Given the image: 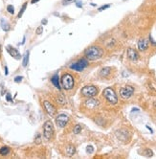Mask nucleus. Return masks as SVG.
Here are the masks:
<instances>
[{"mask_svg":"<svg viewBox=\"0 0 156 159\" xmlns=\"http://www.w3.org/2000/svg\"><path fill=\"white\" fill-rule=\"evenodd\" d=\"M84 55H85V58L87 59L94 61H98V59H100L102 57H103L104 51L101 47L93 45L85 50Z\"/></svg>","mask_w":156,"mask_h":159,"instance_id":"f257e3e1","label":"nucleus"},{"mask_svg":"<svg viewBox=\"0 0 156 159\" xmlns=\"http://www.w3.org/2000/svg\"><path fill=\"white\" fill-rule=\"evenodd\" d=\"M61 83L62 87L64 89H66V90H71V89L74 87V85H75L74 78L69 73H64L62 75Z\"/></svg>","mask_w":156,"mask_h":159,"instance_id":"f03ea898","label":"nucleus"},{"mask_svg":"<svg viewBox=\"0 0 156 159\" xmlns=\"http://www.w3.org/2000/svg\"><path fill=\"white\" fill-rule=\"evenodd\" d=\"M55 130H54V124L51 121H46L43 125V136L45 139L51 140L54 137Z\"/></svg>","mask_w":156,"mask_h":159,"instance_id":"7ed1b4c3","label":"nucleus"},{"mask_svg":"<svg viewBox=\"0 0 156 159\" xmlns=\"http://www.w3.org/2000/svg\"><path fill=\"white\" fill-rule=\"evenodd\" d=\"M104 97L106 99L107 102L111 104H116L118 103V97H117L115 91L113 90L111 87H107L103 92Z\"/></svg>","mask_w":156,"mask_h":159,"instance_id":"20e7f679","label":"nucleus"},{"mask_svg":"<svg viewBox=\"0 0 156 159\" xmlns=\"http://www.w3.org/2000/svg\"><path fill=\"white\" fill-rule=\"evenodd\" d=\"M82 95L83 97L86 98H91L95 97L98 94V88L94 85H86L82 89Z\"/></svg>","mask_w":156,"mask_h":159,"instance_id":"39448f33","label":"nucleus"},{"mask_svg":"<svg viewBox=\"0 0 156 159\" xmlns=\"http://www.w3.org/2000/svg\"><path fill=\"white\" fill-rule=\"evenodd\" d=\"M88 65V61L86 59H80V61H78L77 62H75V63H72L70 66L72 70H75V71H82L84 70V69L87 67Z\"/></svg>","mask_w":156,"mask_h":159,"instance_id":"423d86ee","label":"nucleus"},{"mask_svg":"<svg viewBox=\"0 0 156 159\" xmlns=\"http://www.w3.org/2000/svg\"><path fill=\"white\" fill-rule=\"evenodd\" d=\"M134 93V88L132 87V86H125V87H123L121 88V90H120V96L125 99V100H127V99H129L131 96L133 95Z\"/></svg>","mask_w":156,"mask_h":159,"instance_id":"0eeeda50","label":"nucleus"},{"mask_svg":"<svg viewBox=\"0 0 156 159\" xmlns=\"http://www.w3.org/2000/svg\"><path fill=\"white\" fill-rule=\"evenodd\" d=\"M68 122H69V116H67L66 114H59L56 118V125L61 128H64L68 124Z\"/></svg>","mask_w":156,"mask_h":159,"instance_id":"6e6552de","label":"nucleus"},{"mask_svg":"<svg viewBox=\"0 0 156 159\" xmlns=\"http://www.w3.org/2000/svg\"><path fill=\"white\" fill-rule=\"evenodd\" d=\"M6 50L8 51V53L10 54V56L13 57L14 59H17V61H18V59H21V54H20L19 51L17 49H16L14 47L11 46V45H8L7 47H6Z\"/></svg>","mask_w":156,"mask_h":159,"instance_id":"1a4fd4ad","label":"nucleus"},{"mask_svg":"<svg viewBox=\"0 0 156 159\" xmlns=\"http://www.w3.org/2000/svg\"><path fill=\"white\" fill-rule=\"evenodd\" d=\"M43 106L45 110H46V112L49 114L50 116H55L56 113H57V109L56 107L53 106L52 104L50 103V102L48 101H44L43 102Z\"/></svg>","mask_w":156,"mask_h":159,"instance_id":"9d476101","label":"nucleus"},{"mask_svg":"<svg viewBox=\"0 0 156 159\" xmlns=\"http://www.w3.org/2000/svg\"><path fill=\"white\" fill-rule=\"evenodd\" d=\"M84 106L87 107V109H96V107H98L99 106H100V102H99L98 100H96V99L91 97V98H89L88 100L85 101Z\"/></svg>","mask_w":156,"mask_h":159,"instance_id":"9b49d317","label":"nucleus"},{"mask_svg":"<svg viewBox=\"0 0 156 159\" xmlns=\"http://www.w3.org/2000/svg\"><path fill=\"white\" fill-rule=\"evenodd\" d=\"M127 57L132 61H137L139 59V54L137 53V51L132 49V48H128L127 49Z\"/></svg>","mask_w":156,"mask_h":159,"instance_id":"f8f14e48","label":"nucleus"},{"mask_svg":"<svg viewBox=\"0 0 156 159\" xmlns=\"http://www.w3.org/2000/svg\"><path fill=\"white\" fill-rule=\"evenodd\" d=\"M149 47V43L148 40H144V38H141V40L138 41V49L140 51H146Z\"/></svg>","mask_w":156,"mask_h":159,"instance_id":"ddd939ff","label":"nucleus"},{"mask_svg":"<svg viewBox=\"0 0 156 159\" xmlns=\"http://www.w3.org/2000/svg\"><path fill=\"white\" fill-rule=\"evenodd\" d=\"M51 82H52L53 85H55L59 90L61 89V83H59V78L58 74H55L52 78H51Z\"/></svg>","mask_w":156,"mask_h":159,"instance_id":"4468645a","label":"nucleus"},{"mask_svg":"<svg viewBox=\"0 0 156 159\" xmlns=\"http://www.w3.org/2000/svg\"><path fill=\"white\" fill-rule=\"evenodd\" d=\"M65 151H66V154L68 156H73L76 152V148L73 145H68L65 149Z\"/></svg>","mask_w":156,"mask_h":159,"instance_id":"2eb2a0df","label":"nucleus"},{"mask_svg":"<svg viewBox=\"0 0 156 159\" xmlns=\"http://www.w3.org/2000/svg\"><path fill=\"white\" fill-rule=\"evenodd\" d=\"M110 72H111V68L110 67H104L100 71V76L106 78L110 74Z\"/></svg>","mask_w":156,"mask_h":159,"instance_id":"dca6fc26","label":"nucleus"},{"mask_svg":"<svg viewBox=\"0 0 156 159\" xmlns=\"http://www.w3.org/2000/svg\"><path fill=\"white\" fill-rule=\"evenodd\" d=\"M0 22H1V27H2V29L4 30L5 32H8L9 30H10V28H11L10 24H9L7 21H6L5 19H1V20H0Z\"/></svg>","mask_w":156,"mask_h":159,"instance_id":"f3484780","label":"nucleus"},{"mask_svg":"<svg viewBox=\"0 0 156 159\" xmlns=\"http://www.w3.org/2000/svg\"><path fill=\"white\" fill-rule=\"evenodd\" d=\"M11 151V149L9 148V147H2V148H0V154L2 155V156H5V155H8L10 154Z\"/></svg>","mask_w":156,"mask_h":159,"instance_id":"a211bd4d","label":"nucleus"},{"mask_svg":"<svg viewBox=\"0 0 156 159\" xmlns=\"http://www.w3.org/2000/svg\"><path fill=\"white\" fill-rule=\"evenodd\" d=\"M29 57H30V51H27L25 53V55L23 57V61H22V65L24 67H26L28 65V62H29Z\"/></svg>","mask_w":156,"mask_h":159,"instance_id":"6ab92c4d","label":"nucleus"},{"mask_svg":"<svg viewBox=\"0 0 156 159\" xmlns=\"http://www.w3.org/2000/svg\"><path fill=\"white\" fill-rule=\"evenodd\" d=\"M27 5H28V3L27 2H25L23 4V6H22V8L20 9V11H19V14H18V16H17V17L18 18H20L22 16H23V14H24V12H25V10H26V7H27Z\"/></svg>","mask_w":156,"mask_h":159,"instance_id":"aec40b11","label":"nucleus"},{"mask_svg":"<svg viewBox=\"0 0 156 159\" xmlns=\"http://www.w3.org/2000/svg\"><path fill=\"white\" fill-rule=\"evenodd\" d=\"M57 102L59 104H61V106H63V104H65V99H64V96H62V95H59L57 97Z\"/></svg>","mask_w":156,"mask_h":159,"instance_id":"412c9836","label":"nucleus"},{"mask_svg":"<svg viewBox=\"0 0 156 159\" xmlns=\"http://www.w3.org/2000/svg\"><path fill=\"white\" fill-rule=\"evenodd\" d=\"M80 131H82V126L80 125H76L74 127V130H73V132H74V134H79V133H80Z\"/></svg>","mask_w":156,"mask_h":159,"instance_id":"4be33fe9","label":"nucleus"},{"mask_svg":"<svg viewBox=\"0 0 156 159\" xmlns=\"http://www.w3.org/2000/svg\"><path fill=\"white\" fill-rule=\"evenodd\" d=\"M143 155H145V156H146V157H151L152 155H153V152H152L151 149H145V151H144Z\"/></svg>","mask_w":156,"mask_h":159,"instance_id":"5701e85b","label":"nucleus"},{"mask_svg":"<svg viewBox=\"0 0 156 159\" xmlns=\"http://www.w3.org/2000/svg\"><path fill=\"white\" fill-rule=\"evenodd\" d=\"M7 11L8 13H10L11 14H14V8L13 5H8L7 6Z\"/></svg>","mask_w":156,"mask_h":159,"instance_id":"b1692460","label":"nucleus"},{"mask_svg":"<svg viewBox=\"0 0 156 159\" xmlns=\"http://www.w3.org/2000/svg\"><path fill=\"white\" fill-rule=\"evenodd\" d=\"M42 33H43V27L42 26H40L37 29V31H35V34H37V35H41Z\"/></svg>","mask_w":156,"mask_h":159,"instance_id":"393cba45","label":"nucleus"},{"mask_svg":"<svg viewBox=\"0 0 156 159\" xmlns=\"http://www.w3.org/2000/svg\"><path fill=\"white\" fill-rule=\"evenodd\" d=\"M86 151H87V154H92V152L94 151V148L89 145V146L86 147Z\"/></svg>","mask_w":156,"mask_h":159,"instance_id":"a878e982","label":"nucleus"},{"mask_svg":"<svg viewBox=\"0 0 156 159\" xmlns=\"http://www.w3.org/2000/svg\"><path fill=\"white\" fill-rule=\"evenodd\" d=\"M22 80H23V77H21V76H17V77L14 78V82L16 83H20Z\"/></svg>","mask_w":156,"mask_h":159,"instance_id":"bb28decb","label":"nucleus"},{"mask_svg":"<svg viewBox=\"0 0 156 159\" xmlns=\"http://www.w3.org/2000/svg\"><path fill=\"white\" fill-rule=\"evenodd\" d=\"M109 7H110V4H107V5H104V6H103V7H100V8H99V11H100V12H102V11L106 10V9H107V8H109Z\"/></svg>","mask_w":156,"mask_h":159,"instance_id":"cd10ccee","label":"nucleus"},{"mask_svg":"<svg viewBox=\"0 0 156 159\" xmlns=\"http://www.w3.org/2000/svg\"><path fill=\"white\" fill-rule=\"evenodd\" d=\"M6 99H7L8 102H13V98H12V96L10 93H8L7 95H6Z\"/></svg>","mask_w":156,"mask_h":159,"instance_id":"c85d7f7f","label":"nucleus"},{"mask_svg":"<svg viewBox=\"0 0 156 159\" xmlns=\"http://www.w3.org/2000/svg\"><path fill=\"white\" fill-rule=\"evenodd\" d=\"M35 143H37V144L40 143V135H37V138L35 139Z\"/></svg>","mask_w":156,"mask_h":159,"instance_id":"c756f323","label":"nucleus"},{"mask_svg":"<svg viewBox=\"0 0 156 159\" xmlns=\"http://www.w3.org/2000/svg\"><path fill=\"white\" fill-rule=\"evenodd\" d=\"M9 74V71H8V67L5 66V75H8Z\"/></svg>","mask_w":156,"mask_h":159,"instance_id":"7c9ffc66","label":"nucleus"},{"mask_svg":"<svg viewBox=\"0 0 156 159\" xmlns=\"http://www.w3.org/2000/svg\"><path fill=\"white\" fill-rule=\"evenodd\" d=\"M38 1H40V0H32L31 3H32V4H35V3H37Z\"/></svg>","mask_w":156,"mask_h":159,"instance_id":"2f4dec72","label":"nucleus"},{"mask_svg":"<svg viewBox=\"0 0 156 159\" xmlns=\"http://www.w3.org/2000/svg\"><path fill=\"white\" fill-rule=\"evenodd\" d=\"M77 6H78V7H82V4L80 5V2H78V3H77Z\"/></svg>","mask_w":156,"mask_h":159,"instance_id":"473e14b6","label":"nucleus"},{"mask_svg":"<svg viewBox=\"0 0 156 159\" xmlns=\"http://www.w3.org/2000/svg\"><path fill=\"white\" fill-rule=\"evenodd\" d=\"M42 23H43V24H46V23H47L46 19H44V21H42Z\"/></svg>","mask_w":156,"mask_h":159,"instance_id":"72a5a7b5","label":"nucleus"},{"mask_svg":"<svg viewBox=\"0 0 156 159\" xmlns=\"http://www.w3.org/2000/svg\"><path fill=\"white\" fill-rule=\"evenodd\" d=\"M72 1H74V0H66V2H72Z\"/></svg>","mask_w":156,"mask_h":159,"instance_id":"f704fd0d","label":"nucleus"},{"mask_svg":"<svg viewBox=\"0 0 156 159\" xmlns=\"http://www.w3.org/2000/svg\"><path fill=\"white\" fill-rule=\"evenodd\" d=\"M153 106H154L156 107V101H155V102H154V103H153Z\"/></svg>","mask_w":156,"mask_h":159,"instance_id":"c9c22d12","label":"nucleus"},{"mask_svg":"<svg viewBox=\"0 0 156 159\" xmlns=\"http://www.w3.org/2000/svg\"><path fill=\"white\" fill-rule=\"evenodd\" d=\"M0 52H1V45H0Z\"/></svg>","mask_w":156,"mask_h":159,"instance_id":"e433bc0d","label":"nucleus"}]
</instances>
